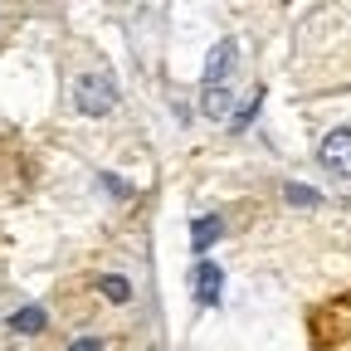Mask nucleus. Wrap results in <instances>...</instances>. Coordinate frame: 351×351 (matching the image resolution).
<instances>
[{"label":"nucleus","instance_id":"f257e3e1","mask_svg":"<svg viewBox=\"0 0 351 351\" xmlns=\"http://www.w3.org/2000/svg\"><path fill=\"white\" fill-rule=\"evenodd\" d=\"M73 103H78V112L83 117H108L112 108H117V83H112V73H83L78 83H73Z\"/></svg>","mask_w":351,"mask_h":351},{"label":"nucleus","instance_id":"f03ea898","mask_svg":"<svg viewBox=\"0 0 351 351\" xmlns=\"http://www.w3.org/2000/svg\"><path fill=\"white\" fill-rule=\"evenodd\" d=\"M317 156H322V166L337 176V181H351V127L327 132L322 147H317Z\"/></svg>","mask_w":351,"mask_h":351},{"label":"nucleus","instance_id":"7ed1b4c3","mask_svg":"<svg viewBox=\"0 0 351 351\" xmlns=\"http://www.w3.org/2000/svg\"><path fill=\"white\" fill-rule=\"evenodd\" d=\"M234 69H239V44L234 39H219L215 49H210V59H205V88L210 83H225Z\"/></svg>","mask_w":351,"mask_h":351},{"label":"nucleus","instance_id":"20e7f679","mask_svg":"<svg viewBox=\"0 0 351 351\" xmlns=\"http://www.w3.org/2000/svg\"><path fill=\"white\" fill-rule=\"evenodd\" d=\"M200 112L215 117V122H219V117H234V112H239V93H234L230 83H210L205 93H200Z\"/></svg>","mask_w":351,"mask_h":351},{"label":"nucleus","instance_id":"39448f33","mask_svg":"<svg viewBox=\"0 0 351 351\" xmlns=\"http://www.w3.org/2000/svg\"><path fill=\"white\" fill-rule=\"evenodd\" d=\"M191 288H195V302L215 307V302H219V288H225V274H219L210 258H200V263H195V274H191Z\"/></svg>","mask_w":351,"mask_h":351},{"label":"nucleus","instance_id":"423d86ee","mask_svg":"<svg viewBox=\"0 0 351 351\" xmlns=\"http://www.w3.org/2000/svg\"><path fill=\"white\" fill-rule=\"evenodd\" d=\"M219 234H225V219H219V215H205V219H195V225H191V244H195V254H200V249H210Z\"/></svg>","mask_w":351,"mask_h":351},{"label":"nucleus","instance_id":"0eeeda50","mask_svg":"<svg viewBox=\"0 0 351 351\" xmlns=\"http://www.w3.org/2000/svg\"><path fill=\"white\" fill-rule=\"evenodd\" d=\"M44 322H49V313H44L39 302H29V307H20V313L10 317V327L20 332V337H34V332H44Z\"/></svg>","mask_w":351,"mask_h":351},{"label":"nucleus","instance_id":"6e6552de","mask_svg":"<svg viewBox=\"0 0 351 351\" xmlns=\"http://www.w3.org/2000/svg\"><path fill=\"white\" fill-rule=\"evenodd\" d=\"M283 200H288V205H302V210H317V205H322V195H317L313 186H298V181L283 186Z\"/></svg>","mask_w":351,"mask_h":351},{"label":"nucleus","instance_id":"1a4fd4ad","mask_svg":"<svg viewBox=\"0 0 351 351\" xmlns=\"http://www.w3.org/2000/svg\"><path fill=\"white\" fill-rule=\"evenodd\" d=\"M98 293H103L108 302H132V283H127L122 274H108V278L98 283Z\"/></svg>","mask_w":351,"mask_h":351},{"label":"nucleus","instance_id":"9d476101","mask_svg":"<svg viewBox=\"0 0 351 351\" xmlns=\"http://www.w3.org/2000/svg\"><path fill=\"white\" fill-rule=\"evenodd\" d=\"M69 351H103V341L98 337H78V341H69Z\"/></svg>","mask_w":351,"mask_h":351}]
</instances>
